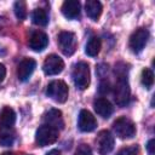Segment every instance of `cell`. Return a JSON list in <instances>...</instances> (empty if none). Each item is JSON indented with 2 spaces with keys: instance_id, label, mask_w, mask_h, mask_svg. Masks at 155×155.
<instances>
[{
  "instance_id": "4316f807",
  "label": "cell",
  "mask_w": 155,
  "mask_h": 155,
  "mask_svg": "<svg viewBox=\"0 0 155 155\" xmlns=\"http://www.w3.org/2000/svg\"><path fill=\"white\" fill-rule=\"evenodd\" d=\"M5 75H6V68H5V65H4V64H1V63H0V82L4 80Z\"/></svg>"
},
{
  "instance_id": "277c9868",
  "label": "cell",
  "mask_w": 155,
  "mask_h": 155,
  "mask_svg": "<svg viewBox=\"0 0 155 155\" xmlns=\"http://www.w3.org/2000/svg\"><path fill=\"white\" fill-rule=\"evenodd\" d=\"M113 128H114V132L116 133V136L121 139L132 138L136 133L134 124L126 116H121V117L116 119L113 124Z\"/></svg>"
},
{
  "instance_id": "d4e9b609",
  "label": "cell",
  "mask_w": 155,
  "mask_h": 155,
  "mask_svg": "<svg viewBox=\"0 0 155 155\" xmlns=\"http://www.w3.org/2000/svg\"><path fill=\"white\" fill-rule=\"evenodd\" d=\"M110 91V84L108 82V81H103V82H101V86H99V92L101 93H103V94H105V93H108Z\"/></svg>"
},
{
  "instance_id": "30bf717a",
  "label": "cell",
  "mask_w": 155,
  "mask_h": 155,
  "mask_svg": "<svg viewBox=\"0 0 155 155\" xmlns=\"http://www.w3.org/2000/svg\"><path fill=\"white\" fill-rule=\"evenodd\" d=\"M78 126H79V130L82 132H91L97 127V120L88 110L82 109L79 114Z\"/></svg>"
},
{
  "instance_id": "cb8c5ba5",
  "label": "cell",
  "mask_w": 155,
  "mask_h": 155,
  "mask_svg": "<svg viewBox=\"0 0 155 155\" xmlns=\"http://www.w3.org/2000/svg\"><path fill=\"white\" fill-rule=\"evenodd\" d=\"M74 155H92V151H91V148H90L88 145L81 144V145L76 149V151H75Z\"/></svg>"
},
{
  "instance_id": "ba28073f",
  "label": "cell",
  "mask_w": 155,
  "mask_h": 155,
  "mask_svg": "<svg viewBox=\"0 0 155 155\" xmlns=\"http://www.w3.org/2000/svg\"><path fill=\"white\" fill-rule=\"evenodd\" d=\"M148 39H149V31L147 29H144V28L137 29L130 36V48L134 53L140 52L144 48V46L147 45Z\"/></svg>"
},
{
  "instance_id": "83f0119b",
  "label": "cell",
  "mask_w": 155,
  "mask_h": 155,
  "mask_svg": "<svg viewBox=\"0 0 155 155\" xmlns=\"http://www.w3.org/2000/svg\"><path fill=\"white\" fill-rule=\"evenodd\" d=\"M46 155H61V151L57 150V149H52V150H50Z\"/></svg>"
},
{
  "instance_id": "ffe728a7",
  "label": "cell",
  "mask_w": 155,
  "mask_h": 155,
  "mask_svg": "<svg viewBox=\"0 0 155 155\" xmlns=\"http://www.w3.org/2000/svg\"><path fill=\"white\" fill-rule=\"evenodd\" d=\"M140 81H142L143 86H145L147 88H151V86H153V84H154V74H153L151 69L144 68V69L142 70Z\"/></svg>"
},
{
  "instance_id": "f1b7e54d",
  "label": "cell",
  "mask_w": 155,
  "mask_h": 155,
  "mask_svg": "<svg viewBox=\"0 0 155 155\" xmlns=\"http://www.w3.org/2000/svg\"><path fill=\"white\" fill-rule=\"evenodd\" d=\"M1 155H13L12 153H10V151H5V153H2Z\"/></svg>"
},
{
  "instance_id": "484cf974",
  "label": "cell",
  "mask_w": 155,
  "mask_h": 155,
  "mask_svg": "<svg viewBox=\"0 0 155 155\" xmlns=\"http://www.w3.org/2000/svg\"><path fill=\"white\" fill-rule=\"evenodd\" d=\"M154 144H155V140H154V139H150V140L148 142V144H147V149H148V151H149L150 154H154V151H155V150H154V147H155Z\"/></svg>"
},
{
  "instance_id": "3957f363",
  "label": "cell",
  "mask_w": 155,
  "mask_h": 155,
  "mask_svg": "<svg viewBox=\"0 0 155 155\" xmlns=\"http://www.w3.org/2000/svg\"><path fill=\"white\" fill-rule=\"evenodd\" d=\"M73 80L79 90H86L90 85V67L86 62H79L73 69Z\"/></svg>"
},
{
  "instance_id": "8fae6325",
  "label": "cell",
  "mask_w": 155,
  "mask_h": 155,
  "mask_svg": "<svg viewBox=\"0 0 155 155\" xmlns=\"http://www.w3.org/2000/svg\"><path fill=\"white\" fill-rule=\"evenodd\" d=\"M35 67H36V62L33 58L22 59L17 67V76L19 81H27L35 70Z\"/></svg>"
},
{
  "instance_id": "d6986e66",
  "label": "cell",
  "mask_w": 155,
  "mask_h": 155,
  "mask_svg": "<svg viewBox=\"0 0 155 155\" xmlns=\"http://www.w3.org/2000/svg\"><path fill=\"white\" fill-rule=\"evenodd\" d=\"M31 19H33V23L36 24V25H46L48 23V16H47V12L46 10L44 8H35L31 13Z\"/></svg>"
},
{
  "instance_id": "9c48e42d",
  "label": "cell",
  "mask_w": 155,
  "mask_h": 155,
  "mask_svg": "<svg viewBox=\"0 0 155 155\" xmlns=\"http://www.w3.org/2000/svg\"><path fill=\"white\" fill-rule=\"evenodd\" d=\"M64 69L63 59L57 54H50L46 57L42 64V70L46 75H57Z\"/></svg>"
},
{
  "instance_id": "4fadbf2b",
  "label": "cell",
  "mask_w": 155,
  "mask_h": 155,
  "mask_svg": "<svg viewBox=\"0 0 155 155\" xmlns=\"http://www.w3.org/2000/svg\"><path fill=\"white\" fill-rule=\"evenodd\" d=\"M48 44V38L47 35L44 33V31H40V30H36L31 34L30 39H29V47L33 50V51H36V52H40L42 51Z\"/></svg>"
},
{
  "instance_id": "2e32d148",
  "label": "cell",
  "mask_w": 155,
  "mask_h": 155,
  "mask_svg": "<svg viewBox=\"0 0 155 155\" xmlns=\"http://www.w3.org/2000/svg\"><path fill=\"white\" fill-rule=\"evenodd\" d=\"M16 122V113L12 108L5 107L0 113V126L2 128H11Z\"/></svg>"
},
{
  "instance_id": "7402d4cb",
  "label": "cell",
  "mask_w": 155,
  "mask_h": 155,
  "mask_svg": "<svg viewBox=\"0 0 155 155\" xmlns=\"http://www.w3.org/2000/svg\"><path fill=\"white\" fill-rule=\"evenodd\" d=\"M13 140H15V137L10 132H2V133H0V145H2V147H10V145H12Z\"/></svg>"
},
{
  "instance_id": "f546056e",
  "label": "cell",
  "mask_w": 155,
  "mask_h": 155,
  "mask_svg": "<svg viewBox=\"0 0 155 155\" xmlns=\"http://www.w3.org/2000/svg\"><path fill=\"white\" fill-rule=\"evenodd\" d=\"M1 23H5V18H0V29L2 28V27H1Z\"/></svg>"
},
{
  "instance_id": "e0dca14e",
  "label": "cell",
  "mask_w": 155,
  "mask_h": 155,
  "mask_svg": "<svg viewBox=\"0 0 155 155\" xmlns=\"http://www.w3.org/2000/svg\"><path fill=\"white\" fill-rule=\"evenodd\" d=\"M102 4L97 0H88L86 4H85V11H86V15L93 19V21H97L101 15H102Z\"/></svg>"
},
{
  "instance_id": "603a6c76",
  "label": "cell",
  "mask_w": 155,
  "mask_h": 155,
  "mask_svg": "<svg viewBox=\"0 0 155 155\" xmlns=\"http://www.w3.org/2000/svg\"><path fill=\"white\" fill-rule=\"evenodd\" d=\"M116 155H139V149L136 145L132 147H125L117 151Z\"/></svg>"
},
{
  "instance_id": "8992f818",
  "label": "cell",
  "mask_w": 155,
  "mask_h": 155,
  "mask_svg": "<svg viewBox=\"0 0 155 155\" xmlns=\"http://www.w3.org/2000/svg\"><path fill=\"white\" fill-rule=\"evenodd\" d=\"M58 45L65 56H71L76 50V36L71 31H61L58 35Z\"/></svg>"
},
{
  "instance_id": "44dd1931",
  "label": "cell",
  "mask_w": 155,
  "mask_h": 155,
  "mask_svg": "<svg viewBox=\"0 0 155 155\" xmlns=\"http://www.w3.org/2000/svg\"><path fill=\"white\" fill-rule=\"evenodd\" d=\"M13 8H15V15L18 19H21V21L25 19V17H27V5H25L24 1H16Z\"/></svg>"
},
{
  "instance_id": "ac0fdd59",
  "label": "cell",
  "mask_w": 155,
  "mask_h": 155,
  "mask_svg": "<svg viewBox=\"0 0 155 155\" xmlns=\"http://www.w3.org/2000/svg\"><path fill=\"white\" fill-rule=\"evenodd\" d=\"M101 47H102V41H101V39L97 38V36H92V38L87 41V44H86L85 52H86V54L90 56V57H96V56L99 53Z\"/></svg>"
},
{
  "instance_id": "5bb4252c",
  "label": "cell",
  "mask_w": 155,
  "mask_h": 155,
  "mask_svg": "<svg viewBox=\"0 0 155 155\" xmlns=\"http://www.w3.org/2000/svg\"><path fill=\"white\" fill-rule=\"evenodd\" d=\"M93 108H94L96 113L99 116L104 117V119H108L113 114V111H114V107L111 105V103L108 99L103 98V97H99V98L94 99Z\"/></svg>"
},
{
  "instance_id": "7c38bea8",
  "label": "cell",
  "mask_w": 155,
  "mask_h": 155,
  "mask_svg": "<svg viewBox=\"0 0 155 155\" xmlns=\"http://www.w3.org/2000/svg\"><path fill=\"white\" fill-rule=\"evenodd\" d=\"M44 125L51 126L56 130H62L64 127V121L62 116V111L58 109H50L44 114Z\"/></svg>"
},
{
  "instance_id": "52a82bcc",
  "label": "cell",
  "mask_w": 155,
  "mask_h": 155,
  "mask_svg": "<svg viewBox=\"0 0 155 155\" xmlns=\"http://www.w3.org/2000/svg\"><path fill=\"white\" fill-rule=\"evenodd\" d=\"M96 147L101 155H108L114 149V136L110 131L103 130L96 138Z\"/></svg>"
},
{
  "instance_id": "9a60e30c",
  "label": "cell",
  "mask_w": 155,
  "mask_h": 155,
  "mask_svg": "<svg viewBox=\"0 0 155 155\" xmlns=\"http://www.w3.org/2000/svg\"><path fill=\"white\" fill-rule=\"evenodd\" d=\"M80 10H81V4L78 0H67L62 5V13L70 19L79 17Z\"/></svg>"
},
{
  "instance_id": "5b68a950",
  "label": "cell",
  "mask_w": 155,
  "mask_h": 155,
  "mask_svg": "<svg viewBox=\"0 0 155 155\" xmlns=\"http://www.w3.org/2000/svg\"><path fill=\"white\" fill-rule=\"evenodd\" d=\"M57 139H58V130L51 126L42 125L36 130L35 140L39 147H46V145L53 144Z\"/></svg>"
},
{
  "instance_id": "7a4b0ae2",
  "label": "cell",
  "mask_w": 155,
  "mask_h": 155,
  "mask_svg": "<svg viewBox=\"0 0 155 155\" xmlns=\"http://www.w3.org/2000/svg\"><path fill=\"white\" fill-rule=\"evenodd\" d=\"M46 94L57 103H64L68 99L69 90L64 81L62 80H53L47 85Z\"/></svg>"
},
{
  "instance_id": "6da1fadb",
  "label": "cell",
  "mask_w": 155,
  "mask_h": 155,
  "mask_svg": "<svg viewBox=\"0 0 155 155\" xmlns=\"http://www.w3.org/2000/svg\"><path fill=\"white\" fill-rule=\"evenodd\" d=\"M130 94H131V91H130V85L126 75L125 74L117 75V79L114 86V99L116 104L120 107L126 105L130 101Z\"/></svg>"
}]
</instances>
